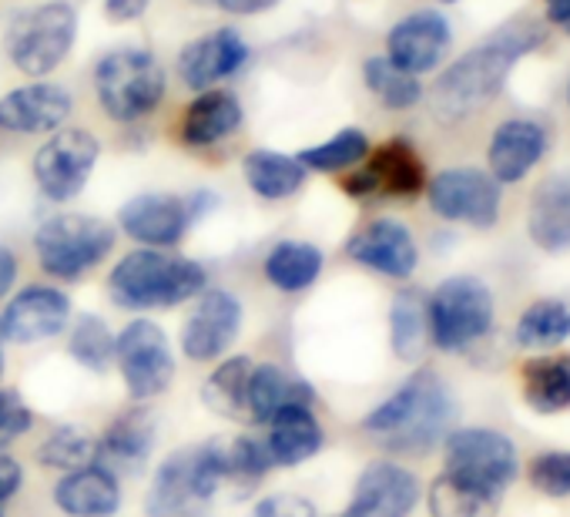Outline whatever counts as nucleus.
Masks as SVG:
<instances>
[{"label":"nucleus","mask_w":570,"mask_h":517,"mask_svg":"<svg viewBox=\"0 0 570 517\" xmlns=\"http://www.w3.org/2000/svg\"><path fill=\"white\" fill-rule=\"evenodd\" d=\"M208 286L205 266L161 248H135L108 276V293L121 310H168L202 296Z\"/></svg>","instance_id":"3"},{"label":"nucleus","mask_w":570,"mask_h":517,"mask_svg":"<svg viewBox=\"0 0 570 517\" xmlns=\"http://www.w3.org/2000/svg\"><path fill=\"white\" fill-rule=\"evenodd\" d=\"M547 18L550 25L570 35V0H547Z\"/></svg>","instance_id":"48"},{"label":"nucleus","mask_w":570,"mask_h":517,"mask_svg":"<svg viewBox=\"0 0 570 517\" xmlns=\"http://www.w3.org/2000/svg\"><path fill=\"white\" fill-rule=\"evenodd\" d=\"M416 500L420 480L393 460H376L360 474L343 517H410Z\"/></svg>","instance_id":"18"},{"label":"nucleus","mask_w":570,"mask_h":517,"mask_svg":"<svg viewBox=\"0 0 570 517\" xmlns=\"http://www.w3.org/2000/svg\"><path fill=\"white\" fill-rule=\"evenodd\" d=\"M363 81L373 91V98L390 111H406V108H416L423 101L420 78L396 68L386 55H376L363 65Z\"/></svg>","instance_id":"34"},{"label":"nucleus","mask_w":570,"mask_h":517,"mask_svg":"<svg viewBox=\"0 0 570 517\" xmlns=\"http://www.w3.org/2000/svg\"><path fill=\"white\" fill-rule=\"evenodd\" d=\"M500 497L463 484L450 474H440L430 487V514L433 517H493Z\"/></svg>","instance_id":"35"},{"label":"nucleus","mask_w":570,"mask_h":517,"mask_svg":"<svg viewBox=\"0 0 570 517\" xmlns=\"http://www.w3.org/2000/svg\"><path fill=\"white\" fill-rule=\"evenodd\" d=\"M71 357L95 370V373H105L115 360V333L108 330V323L95 313H85L75 330H71Z\"/></svg>","instance_id":"39"},{"label":"nucleus","mask_w":570,"mask_h":517,"mask_svg":"<svg viewBox=\"0 0 570 517\" xmlns=\"http://www.w3.org/2000/svg\"><path fill=\"white\" fill-rule=\"evenodd\" d=\"M453 420L456 403L446 383L433 370H416L363 420V430L373 433L386 450L430 453L440 440H446Z\"/></svg>","instance_id":"2"},{"label":"nucleus","mask_w":570,"mask_h":517,"mask_svg":"<svg viewBox=\"0 0 570 517\" xmlns=\"http://www.w3.org/2000/svg\"><path fill=\"white\" fill-rule=\"evenodd\" d=\"M543 41V28L533 21H510L497 35H490L483 45L456 58L433 85L430 91V108L443 125H456L470 118L476 108L493 101L510 78L513 65L537 51Z\"/></svg>","instance_id":"1"},{"label":"nucleus","mask_w":570,"mask_h":517,"mask_svg":"<svg viewBox=\"0 0 570 517\" xmlns=\"http://www.w3.org/2000/svg\"><path fill=\"white\" fill-rule=\"evenodd\" d=\"M252 517H316V507L306 497H293V494H275L255 504Z\"/></svg>","instance_id":"43"},{"label":"nucleus","mask_w":570,"mask_h":517,"mask_svg":"<svg viewBox=\"0 0 570 517\" xmlns=\"http://www.w3.org/2000/svg\"><path fill=\"white\" fill-rule=\"evenodd\" d=\"M68 320H71V300L55 286H28L0 313V326H4L8 340L21 347L55 340L58 333H65Z\"/></svg>","instance_id":"20"},{"label":"nucleus","mask_w":570,"mask_h":517,"mask_svg":"<svg viewBox=\"0 0 570 517\" xmlns=\"http://www.w3.org/2000/svg\"><path fill=\"white\" fill-rule=\"evenodd\" d=\"M242 125V105L232 91L208 88L191 98V105L181 115V142L188 148H212L225 138H232Z\"/></svg>","instance_id":"26"},{"label":"nucleus","mask_w":570,"mask_h":517,"mask_svg":"<svg viewBox=\"0 0 570 517\" xmlns=\"http://www.w3.org/2000/svg\"><path fill=\"white\" fill-rule=\"evenodd\" d=\"M118 225L128 238L148 248H168V245H178L185 232L191 228V208H188V198L181 195L148 192L121 205Z\"/></svg>","instance_id":"16"},{"label":"nucleus","mask_w":570,"mask_h":517,"mask_svg":"<svg viewBox=\"0 0 570 517\" xmlns=\"http://www.w3.org/2000/svg\"><path fill=\"white\" fill-rule=\"evenodd\" d=\"M570 340V310L557 300H540L517 320V343L523 350H550Z\"/></svg>","instance_id":"37"},{"label":"nucleus","mask_w":570,"mask_h":517,"mask_svg":"<svg viewBox=\"0 0 570 517\" xmlns=\"http://www.w3.org/2000/svg\"><path fill=\"white\" fill-rule=\"evenodd\" d=\"M346 255L353 263L390 280H410L420 266L416 238L396 218H373L363 228H356L346 242Z\"/></svg>","instance_id":"14"},{"label":"nucleus","mask_w":570,"mask_h":517,"mask_svg":"<svg viewBox=\"0 0 570 517\" xmlns=\"http://www.w3.org/2000/svg\"><path fill=\"white\" fill-rule=\"evenodd\" d=\"M430 340L453 353L483 340L493 326V296L476 276H450L426 300Z\"/></svg>","instance_id":"7"},{"label":"nucleus","mask_w":570,"mask_h":517,"mask_svg":"<svg viewBox=\"0 0 570 517\" xmlns=\"http://www.w3.org/2000/svg\"><path fill=\"white\" fill-rule=\"evenodd\" d=\"M262 273L278 293H306L323 273V252L313 242H278L268 248Z\"/></svg>","instance_id":"29"},{"label":"nucleus","mask_w":570,"mask_h":517,"mask_svg":"<svg viewBox=\"0 0 570 517\" xmlns=\"http://www.w3.org/2000/svg\"><path fill=\"white\" fill-rule=\"evenodd\" d=\"M101 142L85 128H58L35 155V182L51 202H71L91 182Z\"/></svg>","instance_id":"10"},{"label":"nucleus","mask_w":570,"mask_h":517,"mask_svg":"<svg viewBox=\"0 0 570 517\" xmlns=\"http://www.w3.org/2000/svg\"><path fill=\"white\" fill-rule=\"evenodd\" d=\"M115 238V225H108L105 218L65 212L41 222V228L35 232V252L48 276L81 280L111 255Z\"/></svg>","instance_id":"5"},{"label":"nucleus","mask_w":570,"mask_h":517,"mask_svg":"<svg viewBox=\"0 0 570 517\" xmlns=\"http://www.w3.org/2000/svg\"><path fill=\"white\" fill-rule=\"evenodd\" d=\"M245 182L258 198L278 202V198H293L306 185V168L296 155H282L272 148H255L242 162Z\"/></svg>","instance_id":"30"},{"label":"nucleus","mask_w":570,"mask_h":517,"mask_svg":"<svg viewBox=\"0 0 570 517\" xmlns=\"http://www.w3.org/2000/svg\"><path fill=\"white\" fill-rule=\"evenodd\" d=\"M21 484H24V467L0 450V504H8L21 490Z\"/></svg>","instance_id":"44"},{"label":"nucleus","mask_w":570,"mask_h":517,"mask_svg":"<svg viewBox=\"0 0 570 517\" xmlns=\"http://www.w3.org/2000/svg\"><path fill=\"white\" fill-rule=\"evenodd\" d=\"M155 437H158V427H155V413L148 407H131L125 413H118L108 430L101 433L98 440V453H95V464L105 467L108 474H125V477H135L145 470L151 450H155Z\"/></svg>","instance_id":"21"},{"label":"nucleus","mask_w":570,"mask_h":517,"mask_svg":"<svg viewBox=\"0 0 570 517\" xmlns=\"http://www.w3.org/2000/svg\"><path fill=\"white\" fill-rule=\"evenodd\" d=\"M567 98H570V85H567Z\"/></svg>","instance_id":"51"},{"label":"nucleus","mask_w":570,"mask_h":517,"mask_svg":"<svg viewBox=\"0 0 570 517\" xmlns=\"http://www.w3.org/2000/svg\"><path fill=\"white\" fill-rule=\"evenodd\" d=\"M252 360L248 357H228L222 360V367H215V373L205 380L202 387V403L222 417V420H235L245 423L248 417V380H252Z\"/></svg>","instance_id":"31"},{"label":"nucleus","mask_w":570,"mask_h":517,"mask_svg":"<svg viewBox=\"0 0 570 517\" xmlns=\"http://www.w3.org/2000/svg\"><path fill=\"white\" fill-rule=\"evenodd\" d=\"M55 504L71 517H115L121 510V484L105 467L88 464L55 484Z\"/></svg>","instance_id":"24"},{"label":"nucleus","mask_w":570,"mask_h":517,"mask_svg":"<svg viewBox=\"0 0 570 517\" xmlns=\"http://www.w3.org/2000/svg\"><path fill=\"white\" fill-rule=\"evenodd\" d=\"M95 95L111 121H141L165 98V68L145 48H115L95 68Z\"/></svg>","instance_id":"4"},{"label":"nucleus","mask_w":570,"mask_h":517,"mask_svg":"<svg viewBox=\"0 0 570 517\" xmlns=\"http://www.w3.org/2000/svg\"><path fill=\"white\" fill-rule=\"evenodd\" d=\"M98 453V440L91 433H85L81 427H58L41 447H38V460L51 470H78L95 464Z\"/></svg>","instance_id":"38"},{"label":"nucleus","mask_w":570,"mask_h":517,"mask_svg":"<svg viewBox=\"0 0 570 517\" xmlns=\"http://www.w3.org/2000/svg\"><path fill=\"white\" fill-rule=\"evenodd\" d=\"M440 4H456V0H440Z\"/></svg>","instance_id":"50"},{"label":"nucleus","mask_w":570,"mask_h":517,"mask_svg":"<svg viewBox=\"0 0 570 517\" xmlns=\"http://www.w3.org/2000/svg\"><path fill=\"white\" fill-rule=\"evenodd\" d=\"M4 347H8V333L0 326V377H4Z\"/></svg>","instance_id":"49"},{"label":"nucleus","mask_w":570,"mask_h":517,"mask_svg":"<svg viewBox=\"0 0 570 517\" xmlns=\"http://www.w3.org/2000/svg\"><path fill=\"white\" fill-rule=\"evenodd\" d=\"M450 41H453V31L446 25L443 14L436 11H416L410 18H403L390 38H386V58L403 68L406 75H426V71H436L440 61L446 58L450 51Z\"/></svg>","instance_id":"19"},{"label":"nucleus","mask_w":570,"mask_h":517,"mask_svg":"<svg viewBox=\"0 0 570 517\" xmlns=\"http://www.w3.org/2000/svg\"><path fill=\"white\" fill-rule=\"evenodd\" d=\"M543 152H547L543 125H537L530 118H510L490 138V148H487L490 175L500 185H513V182L527 178L530 168H537Z\"/></svg>","instance_id":"22"},{"label":"nucleus","mask_w":570,"mask_h":517,"mask_svg":"<svg viewBox=\"0 0 570 517\" xmlns=\"http://www.w3.org/2000/svg\"><path fill=\"white\" fill-rule=\"evenodd\" d=\"M242 330V303L228 290H205L181 326V353L195 363L222 360Z\"/></svg>","instance_id":"13"},{"label":"nucleus","mask_w":570,"mask_h":517,"mask_svg":"<svg viewBox=\"0 0 570 517\" xmlns=\"http://www.w3.org/2000/svg\"><path fill=\"white\" fill-rule=\"evenodd\" d=\"M18 283V255L8 248V245H0V300H4Z\"/></svg>","instance_id":"47"},{"label":"nucleus","mask_w":570,"mask_h":517,"mask_svg":"<svg viewBox=\"0 0 570 517\" xmlns=\"http://www.w3.org/2000/svg\"><path fill=\"white\" fill-rule=\"evenodd\" d=\"M530 484L547 497H567L570 494V450H553V453L533 457Z\"/></svg>","instance_id":"41"},{"label":"nucleus","mask_w":570,"mask_h":517,"mask_svg":"<svg viewBox=\"0 0 570 517\" xmlns=\"http://www.w3.org/2000/svg\"><path fill=\"white\" fill-rule=\"evenodd\" d=\"M0 517H4V514H0Z\"/></svg>","instance_id":"52"},{"label":"nucleus","mask_w":570,"mask_h":517,"mask_svg":"<svg viewBox=\"0 0 570 517\" xmlns=\"http://www.w3.org/2000/svg\"><path fill=\"white\" fill-rule=\"evenodd\" d=\"M326 443V433L313 413V407H293L268 420V437L265 447L272 453V464L278 467H296L313 460Z\"/></svg>","instance_id":"27"},{"label":"nucleus","mask_w":570,"mask_h":517,"mask_svg":"<svg viewBox=\"0 0 570 517\" xmlns=\"http://www.w3.org/2000/svg\"><path fill=\"white\" fill-rule=\"evenodd\" d=\"M370 152H373V148H370L366 131H360V128H343V131H336L330 142L303 148L296 158L303 162V168H306V172L333 175V172L356 168L360 162H366V155H370Z\"/></svg>","instance_id":"36"},{"label":"nucleus","mask_w":570,"mask_h":517,"mask_svg":"<svg viewBox=\"0 0 570 517\" xmlns=\"http://www.w3.org/2000/svg\"><path fill=\"white\" fill-rule=\"evenodd\" d=\"M248 65V45L235 28H218L191 45L181 48L178 55V78L191 91H208L238 75Z\"/></svg>","instance_id":"15"},{"label":"nucleus","mask_w":570,"mask_h":517,"mask_svg":"<svg viewBox=\"0 0 570 517\" xmlns=\"http://www.w3.org/2000/svg\"><path fill=\"white\" fill-rule=\"evenodd\" d=\"M225 450H228V480L238 484L242 490L255 487L275 467L265 440H258V437H238Z\"/></svg>","instance_id":"40"},{"label":"nucleus","mask_w":570,"mask_h":517,"mask_svg":"<svg viewBox=\"0 0 570 517\" xmlns=\"http://www.w3.org/2000/svg\"><path fill=\"white\" fill-rule=\"evenodd\" d=\"M443 447H446L443 474H450L463 484H473L493 497H503V490L513 484V477L520 470L517 447L500 430H487V427L453 430V433H446Z\"/></svg>","instance_id":"8"},{"label":"nucleus","mask_w":570,"mask_h":517,"mask_svg":"<svg viewBox=\"0 0 570 517\" xmlns=\"http://www.w3.org/2000/svg\"><path fill=\"white\" fill-rule=\"evenodd\" d=\"M523 400L537 413L570 410V357H540L523 367Z\"/></svg>","instance_id":"32"},{"label":"nucleus","mask_w":570,"mask_h":517,"mask_svg":"<svg viewBox=\"0 0 570 517\" xmlns=\"http://www.w3.org/2000/svg\"><path fill=\"white\" fill-rule=\"evenodd\" d=\"M527 232L543 252L570 248V172L550 175L537 185L527 212Z\"/></svg>","instance_id":"25"},{"label":"nucleus","mask_w":570,"mask_h":517,"mask_svg":"<svg viewBox=\"0 0 570 517\" xmlns=\"http://www.w3.org/2000/svg\"><path fill=\"white\" fill-rule=\"evenodd\" d=\"M115 363L121 370L128 393L138 403L161 397L175 380V357L168 336L151 320H131L115 336Z\"/></svg>","instance_id":"9"},{"label":"nucleus","mask_w":570,"mask_h":517,"mask_svg":"<svg viewBox=\"0 0 570 517\" xmlns=\"http://www.w3.org/2000/svg\"><path fill=\"white\" fill-rule=\"evenodd\" d=\"M390 340L393 353L406 363H416L430 343V320H426V300L416 290H403L393 300L390 310Z\"/></svg>","instance_id":"33"},{"label":"nucleus","mask_w":570,"mask_h":517,"mask_svg":"<svg viewBox=\"0 0 570 517\" xmlns=\"http://www.w3.org/2000/svg\"><path fill=\"white\" fill-rule=\"evenodd\" d=\"M430 208L446 222L490 228L500 215V182L480 168H446L426 185Z\"/></svg>","instance_id":"11"},{"label":"nucleus","mask_w":570,"mask_h":517,"mask_svg":"<svg viewBox=\"0 0 570 517\" xmlns=\"http://www.w3.org/2000/svg\"><path fill=\"white\" fill-rule=\"evenodd\" d=\"M215 4L228 14H242V18H252V14H262V11H272L282 0H215Z\"/></svg>","instance_id":"46"},{"label":"nucleus","mask_w":570,"mask_h":517,"mask_svg":"<svg viewBox=\"0 0 570 517\" xmlns=\"http://www.w3.org/2000/svg\"><path fill=\"white\" fill-rule=\"evenodd\" d=\"M195 504H205L195 484V447H181L158 467L145 507L151 517H178Z\"/></svg>","instance_id":"28"},{"label":"nucleus","mask_w":570,"mask_h":517,"mask_svg":"<svg viewBox=\"0 0 570 517\" xmlns=\"http://www.w3.org/2000/svg\"><path fill=\"white\" fill-rule=\"evenodd\" d=\"M426 185V168L416 155V148L403 138L386 142L373 155H366V165L353 172L343 188L350 195H390V198H413Z\"/></svg>","instance_id":"12"},{"label":"nucleus","mask_w":570,"mask_h":517,"mask_svg":"<svg viewBox=\"0 0 570 517\" xmlns=\"http://www.w3.org/2000/svg\"><path fill=\"white\" fill-rule=\"evenodd\" d=\"M75 111L71 91L51 81H31L0 98V128L11 135H51Z\"/></svg>","instance_id":"17"},{"label":"nucleus","mask_w":570,"mask_h":517,"mask_svg":"<svg viewBox=\"0 0 570 517\" xmlns=\"http://www.w3.org/2000/svg\"><path fill=\"white\" fill-rule=\"evenodd\" d=\"M151 0H105V18L115 25H131L148 11Z\"/></svg>","instance_id":"45"},{"label":"nucleus","mask_w":570,"mask_h":517,"mask_svg":"<svg viewBox=\"0 0 570 517\" xmlns=\"http://www.w3.org/2000/svg\"><path fill=\"white\" fill-rule=\"evenodd\" d=\"M78 41V11L68 0H48V4L21 11L8 28V55L14 68L35 81L58 71Z\"/></svg>","instance_id":"6"},{"label":"nucleus","mask_w":570,"mask_h":517,"mask_svg":"<svg viewBox=\"0 0 570 517\" xmlns=\"http://www.w3.org/2000/svg\"><path fill=\"white\" fill-rule=\"evenodd\" d=\"M35 423L31 407L18 390H0V450H8L18 437H24Z\"/></svg>","instance_id":"42"},{"label":"nucleus","mask_w":570,"mask_h":517,"mask_svg":"<svg viewBox=\"0 0 570 517\" xmlns=\"http://www.w3.org/2000/svg\"><path fill=\"white\" fill-rule=\"evenodd\" d=\"M316 387L299 373L285 370L278 363H255L248 380V417L258 423L275 420L278 413L293 407H313Z\"/></svg>","instance_id":"23"}]
</instances>
